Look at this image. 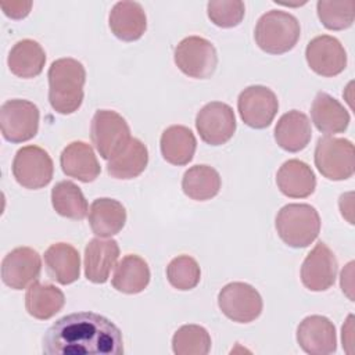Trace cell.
Listing matches in <instances>:
<instances>
[{"label":"cell","mask_w":355,"mask_h":355,"mask_svg":"<svg viewBox=\"0 0 355 355\" xmlns=\"http://www.w3.org/2000/svg\"><path fill=\"white\" fill-rule=\"evenodd\" d=\"M46 355H119L123 354L121 330L94 312H76L54 322L43 337Z\"/></svg>","instance_id":"1"},{"label":"cell","mask_w":355,"mask_h":355,"mask_svg":"<svg viewBox=\"0 0 355 355\" xmlns=\"http://www.w3.org/2000/svg\"><path fill=\"white\" fill-rule=\"evenodd\" d=\"M49 101L62 115L78 111L83 101L86 71L75 58H60L51 62L49 72Z\"/></svg>","instance_id":"2"},{"label":"cell","mask_w":355,"mask_h":355,"mask_svg":"<svg viewBox=\"0 0 355 355\" xmlns=\"http://www.w3.org/2000/svg\"><path fill=\"white\" fill-rule=\"evenodd\" d=\"M300 35L298 19L293 14L280 10H270L261 15L254 31L258 47L269 54L290 51L297 44Z\"/></svg>","instance_id":"3"},{"label":"cell","mask_w":355,"mask_h":355,"mask_svg":"<svg viewBox=\"0 0 355 355\" xmlns=\"http://www.w3.org/2000/svg\"><path fill=\"white\" fill-rule=\"evenodd\" d=\"M279 237L293 248H305L320 232L318 211L309 204H287L276 215Z\"/></svg>","instance_id":"4"},{"label":"cell","mask_w":355,"mask_h":355,"mask_svg":"<svg viewBox=\"0 0 355 355\" xmlns=\"http://www.w3.org/2000/svg\"><path fill=\"white\" fill-rule=\"evenodd\" d=\"M90 139L104 159H111L129 143L130 129L122 115L112 110H98L90 123Z\"/></svg>","instance_id":"5"},{"label":"cell","mask_w":355,"mask_h":355,"mask_svg":"<svg viewBox=\"0 0 355 355\" xmlns=\"http://www.w3.org/2000/svg\"><path fill=\"white\" fill-rule=\"evenodd\" d=\"M315 165L329 180L351 178L355 169L354 144L341 137H320L315 148Z\"/></svg>","instance_id":"6"},{"label":"cell","mask_w":355,"mask_h":355,"mask_svg":"<svg viewBox=\"0 0 355 355\" xmlns=\"http://www.w3.org/2000/svg\"><path fill=\"white\" fill-rule=\"evenodd\" d=\"M175 64L190 78L207 79L218 65L216 49L201 36L184 37L175 49Z\"/></svg>","instance_id":"7"},{"label":"cell","mask_w":355,"mask_h":355,"mask_svg":"<svg viewBox=\"0 0 355 355\" xmlns=\"http://www.w3.org/2000/svg\"><path fill=\"white\" fill-rule=\"evenodd\" d=\"M39 108L28 100L14 98L0 108L1 135L7 141L22 143L36 136L39 129Z\"/></svg>","instance_id":"8"},{"label":"cell","mask_w":355,"mask_h":355,"mask_svg":"<svg viewBox=\"0 0 355 355\" xmlns=\"http://www.w3.org/2000/svg\"><path fill=\"white\" fill-rule=\"evenodd\" d=\"M218 305L222 313L233 322L250 323L262 312V297L248 283L233 282L218 294Z\"/></svg>","instance_id":"9"},{"label":"cell","mask_w":355,"mask_h":355,"mask_svg":"<svg viewBox=\"0 0 355 355\" xmlns=\"http://www.w3.org/2000/svg\"><path fill=\"white\" fill-rule=\"evenodd\" d=\"M53 172V159L42 147L25 146L14 157L12 175L25 189L36 190L47 186L51 182Z\"/></svg>","instance_id":"10"},{"label":"cell","mask_w":355,"mask_h":355,"mask_svg":"<svg viewBox=\"0 0 355 355\" xmlns=\"http://www.w3.org/2000/svg\"><path fill=\"white\" fill-rule=\"evenodd\" d=\"M239 114L245 125L254 129L268 128L279 110V101L273 90L254 85L245 87L237 98Z\"/></svg>","instance_id":"11"},{"label":"cell","mask_w":355,"mask_h":355,"mask_svg":"<svg viewBox=\"0 0 355 355\" xmlns=\"http://www.w3.org/2000/svg\"><path fill=\"white\" fill-rule=\"evenodd\" d=\"M196 128L200 137L207 144H225L236 132V116L233 108L220 101L205 104L197 112Z\"/></svg>","instance_id":"12"},{"label":"cell","mask_w":355,"mask_h":355,"mask_svg":"<svg viewBox=\"0 0 355 355\" xmlns=\"http://www.w3.org/2000/svg\"><path fill=\"white\" fill-rule=\"evenodd\" d=\"M305 58L315 73L326 78L341 73L347 67V53L343 44L329 35L313 37L305 49Z\"/></svg>","instance_id":"13"},{"label":"cell","mask_w":355,"mask_h":355,"mask_svg":"<svg viewBox=\"0 0 355 355\" xmlns=\"http://www.w3.org/2000/svg\"><path fill=\"white\" fill-rule=\"evenodd\" d=\"M40 270L39 252L31 247H18L3 258L1 280L12 290H22L37 280Z\"/></svg>","instance_id":"14"},{"label":"cell","mask_w":355,"mask_h":355,"mask_svg":"<svg viewBox=\"0 0 355 355\" xmlns=\"http://www.w3.org/2000/svg\"><path fill=\"white\" fill-rule=\"evenodd\" d=\"M337 270L336 255L324 243L319 241L302 262L301 282L311 291H326L334 284Z\"/></svg>","instance_id":"15"},{"label":"cell","mask_w":355,"mask_h":355,"mask_svg":"<svg viewBox=\"0 0 355 355\" xmlns=\"http://www.w3.org/2000/svg\"><path fill=\"white\" fill-rule=\"evenodd\" d=\"M298 345L311 355H329L337 349L336 327L322 315L306 316L297 329Z\"/></svg>","instance_id":"16"},{"label":"cell","mask_w":355,"mask_h":355,"mask_svg":"<svg viewBox=\"0 0 355 355\" xmlns=\"http://www.w3.org/2000/svg\"><path fill=\"white\" fill-rule=\"evenodd\" d=\"M111 32L123 42H135L143 36L147 28V17L140 3L118 1L110 11Z\"/></svg>","instance_id":"17"},{"label":"cell","mask_w":355,"mask_h":355,"mask_svg":"<svg viewBox=\"0 0 355 355\" xmlns=\"http://www.w3.org/2000/svg\"><path fill=\"white\" fill-rule=\"evenodd\" d=\"M60 164L67 176L83 183L96 180L101 172L92 146L85 141L69 143L60 155Z\"/></svg>","instance_id":"18"},{"label":"cell","mask_w":355,"mask_h":355,"mask_svg":"<svg viewBox=\"0 0 355 355\" xmlns=\"http://www.w3.org/2000/svg\"><path fill=\"white\" fill-rule=\"evenodd\" d=\"M118 257L119 247L115 240L92 239L85 248V275L87 280L96 284L105 283Z\"/></svg>","instance_id":"19"},{"label":"cell","mask_w":355,"mask_h":355,"mask_svg":"<svg viewBox=\"0 0 355 355\" xmlns=\"http://www.w3.org/2000/svg\"><path fill=\"white\" fill-rule=\"evenodd\" d=\"M311 122L308 116L298 110L283 114L275 126L276 143L288 153L304 150L311 141Z\"/></svg>","instance_id":"20"},{"label":"cell","mask_w":355,"mask_h":355,"mask_svg":"<svg viewBox=\"0 0 355 355\" xmlns=\"http://www.w3.org/2000/svg\"><path fill=\"white\" fill-rule=\"evenodd\" d=\"M276 183L284 196L305 198L315 191L316 178L308 164L300 159H288L279 168Z\"/></svg>","instance_id":"21"},{"label":"cell","mask_w":355,"mask_h":355,"mask_svg":"<svg viewBox=\"0 0 355 355\" xmlns=\"http://www.w3.org/2000/svg\"><path fill=\"white\" fill-rule=\"evenodd\" d=\"M44 263L50 277L60 284H71L79 279L80 257L68 243L51 244L44 251Z\"/></svg>","instance_id":"22"},{"label":"cell","mask_w":355,"mask_h":355,"mask_svg":"<svg viewBox=\"0 0 355 355\" xmlns=\"http://www.w3.org/2000/svg\"><path fill=\"white\" fill-rule=\"evenodd\" d=\"M312 122L324 135L343 133L349 125V114L344 105L326 92H319L311 107Z\"/></svg>","instance_id":"23"},{"label":"cell","mask_w":355,"mask_h":355,"mask_svg":"<svg viewBox=\"0 0 355 355\" xmlns=\"http://www.w3.org/2000/svg\"><path fill=\"white\" fill-rule=\"evenodd\" d=\"M125 222L126 209L114 198H97L89 208V225L98 237H111L119 233Z\"/></svg>","instance_id":"24"},{"label":"cell","mask_w":355,"mask_h":355,"mask_svg":"<svg viewBox=\"0 0 355 355\" xmlns=\"http://www.w3.org/2000/svg\"><path fill=\"white\" fill-rule=\"evenodd\" d=\"M46 53L43 47L32 39L17 42L8 53L7 64L10 71L19 78L29 79L37 76L44 67Z\"/></svg>","instance_id":"25"},{"label":"cell","mask_w":355,"mask_h":355,"mask_svg":"<svg viewBox=\"0 0 355 355\" xmlns=\"http://www.w3.org/2000/svg\"><path fill=\"white\" fill-rule=\"evenodd\" d=\"M161 154L172 165H186L193 159L197 141L193 132L182 125H172L161 135Z\"/></svg>","instance_id":"26"},{"label":"cell","mask_w":355,"mask_h":355,"mask_svg":"<svg viewBox=\"0 0 355 355\" xmlns=\"http://www.w3.org/2000/svg\"><path fill=\"white\" fill-rule=\"evenodd\" d=\"M150 283V268L147 262L135 254L125 255L115 268L112 286L123 294L141 293Z\"/></svg>","instance_id":"27"},{"label":"cell","mask_w":355,"mask_h":355,"mask_svg":"<svg viewBox=\"0 0 355 355\" xmlns=\"http://www.w3.org/2000/svg\"><path fill=\"white\" fill-rule=\"evenodd\" d=\"M64 304V293L53 284L33 282L25 294V308L28 313L40 320L53 318L62 309Z\"/></svg>","instance_id":"28"},{"label":"cell","mask_w":355,"mask_h":355,"mask_svg":"<svg viewBox=\"0 0 355 355\" xmlns=\"http://www.w3.org/2000/svg\"><path fill=\"white\" fill-rule=\"evenodd\" d=\"M147 164V147L139 139L132 137L121 153L108 159L107 172L115 179H133L146 169Z\"/></svg>","instance_id":"29"},{"label":"cell","mask_w":355,"mask_h":355,"mask_svg":"<svg viewBox=\"0 0 355 355\" xmlns=\"http://www.w3.org/2000/svg\"><path fill=\"white\" fill-rule=\"evenodd\" d=\"M220 176L209 165H194L189 168L182 179L183 193L196 201H207L220 190Z\"/></svg>","instance_id":"30"},{"label":"cell","mask_w":355,"mask_h":355,"mask_svg":"<svg viewBox=\"0 0 355 355\" xmlns=\"http://www.w3.org/2000/svg\"><path fill=\"white\" fill-rule=\"evenodd\" d=\"M51 204L58 215L75 220H82L89 211L82 190L69 180L58 182L53 187Z\"/></svg>","instance_id":"31"},{"label":"cell","mask_w":355,"mask_h":355,"mask_svg":"<svg viewBox=\"0 0 355 355\" xmlns=\"http://www.w3.org/2000/svg\"><path fill=\"white\" fill-rule=\"evenodd\" d=\"M172 349L176 355H207L211 349V336L202 326L184 324L175 331Z\"/></svg>","instance_id":"32"},{"label":"cell","mask_w":355,"mask_h":355,"mask_svg":"<svg viewBox=\"0 0 355 355\" xmlns=\"http://www.w3.org/2000/svg\"><path fill=\"white\" fill-rule=\"evenodd\" d=\"M318 17L324 28L330 31H343L352 25L355 17V1L319 0L316 4Z\"/></svg>","instance_id":"33"},{"label":"cell","mask_w":355,"mask_h":355,"mask_svg":"<svg viewBox=\"0 0 355 355\" xmlns=\"http://www.w3.org/2000/svg\"><path fill=\"white\" fill-rule=\"evenodd\" d=\"M201 270L197 261L189 255L173 258L166 266V279L172 287L187 291L200 283Z\"/></svg>","instance_id":"34"},{"label":"cell","mask_w":355,"mask_h":355,"mask_svg":"<svg viewBox=\"0 0 355 355\" xmlns=\"http://www.w3.org/2000/svg\"><path fill=\"white\" fill-rule=\"evenodd\" d=\"M207 11L216 26L233 28L243 21L245 7L240 0H212L208 1Z\"/></svg>","instance_id":"35"},{"label":"cell","mask_w":355,"mask_h":355,"mask_svg":"<svg viewBox=\"0 0 355 355\" xmlns=\"http://www.w3.org/2000/svg\"><path fill=\"white\" fill-rule=\"evenodd\" d=\"M3 12L12 19L25 18L32 7V1H1Z\"/></svg>","instance_id":"36"},{"label":"cell","mask_w":355,"mask_h":355,"mask_svg":"<svg viewBox=\"0 0 355 355\" xmlns=\"http://www.w3.org/2000/svg\"><path fill=\"white\" fill-rule=\"evenodd\" d=\"M352 266H354V262H349L347 268L343 269L341 272V288H343V293H345L351 301H354V295L351 293L352 291Z\"/></svg>","instance_id":"37"},{"label":"cell","mask_w":355,"mask_h":355,"mask_svg":"<svg viewBox=\"0 0 355 355\" xmlns=\"http://www.w3.org/2000/svg\"><path fill=\"white\" fill-rule=\"evenodd\" d=\"M352 320H354V316L349 315V316L347 318L345 324L343 326V347H345L347 352H348V347L352 345V331H354V329H352Z\"/></svg>","instance_id":"38"}]
</instances>
